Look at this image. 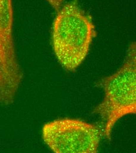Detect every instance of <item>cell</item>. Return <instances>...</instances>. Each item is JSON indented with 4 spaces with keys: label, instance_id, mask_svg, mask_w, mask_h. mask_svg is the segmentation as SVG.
<instances>
[{
    "label": "cell",
    "instance_id": "1",
    "mask_svg": "<svg viewBox=\"0 0 136 153\" xmlns=\"http://www.w3.org/2000/svg\"><path fill=\"white\" fill-rule=\"evenodd\" d=\"M52 30V44L55 56L61 66L74 71L87 56L96 36L90 15L75 2L62 6L57 11Z\"/></svg>",
    "mask_w": 136,
    "mask_h": 153
},
{
    "label": "cell",
    "instance_id": "2",
    "mask_svg": "<svg viewBox=\"0 0 136 153\" xmlns=\"http://www.w3.org/2000/svg\"><path fill=\"white\" fill-rule=\"evenodd\" d=\"M99 84L104 97L94 113L101 120L103 135L111 140L117 121L128 115H136V41L129 46L116 71L101 79Z\"/></svg>",
    "mask_w": 136,
    "mask_h": 153
},
{
    "label": "cell",
    "instance_id": "3",
    "mask_svg": "<svg viewBox=\"0 0 136 153\" xmlns=\"http://www.w3.org/2000/svg\"><path fill=\"white\" fill-rule=\"evenodd\" d=\"M42 134L45 143L56 153H97L103 135L95 124L68 118L45 124Z\"/></svg>",
    "mask_w": 136,
    "mask_h": 153
},
{
    "label": "cell",
    "instance_id": "4",
    "mask_svg": "<svg viewBox=\"0 0 136 153\" xmlns=\"http://www.w3.org/2000/svg\"><path fill=\"white\" fill-rule=\"evenodd\" d=\"M14 10L12 0H0V104L14 102L23 73L13 37Z\"/></svg>",
    "mask_w": 136,
    "mask_h": 153
},
{
    "label": "cell",
    "instance_id": "5",
    "mask_svg": "<svg viewBox=\"0 0 136 153\" xmlns=\"http://www.w3.org/2000/svg\"><path fill=\"white\" fill-rule=\"evenodd\" d=\"M49 5L57 11L62 7L63 5L64 0H46Z\"/></svg>",
    "mask_w": 136,
    "mask_h": 153
}]
</instances>
